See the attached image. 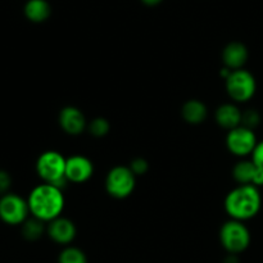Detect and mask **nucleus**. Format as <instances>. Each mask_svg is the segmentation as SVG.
Returning a JSON list of instances; mask_svg holds the SVG:
<instances>
[{
	"mask_svg": "<svg viewBox=\"0 0 263 263\" xmlns=\"http://www.w3.org/2000/svg\"><path fill=\"white\" fill-rule=\"evenodd\" d=\"M28 208L32 217L50 222L61 216L64 208V197L61 189L50 184H40L28 195Z\"/></svg>",
	"mask_w": 263,
	"mask_h": 263,
	"instance_id": "f257e3e1",
	"label": "nucleus"
},
{
	"mask_svg": "<svg viewBox=\"0 0 263 263\" xmlns=\"http://www.w3.org/2000/svg\"><path fill=\"white\" fill-rule=\"evenodd\" d=\"M262 205L259 189L253 185H239L225 199V210L231 220L248 221L258 215Z\"/></svg>",
	"mask_w": 263,
	"mask_h": 263,
	"instance_id": "f03ea898",
	"label": "nucleus"
},
{
	"mask_svg": "<svg viewBox=\"0 0 263 263\" xmlns=\"http://www.w3.org/2000/svg\"><path fill=\"white\" fill-rule=\"evenodd\" d=\"M66 162L67 159L59 152H44L36 161V172L45 184L63 190L69 182L66 177Z\"/></svg>",
	"mask_w": 263,
	"mask_h": 263,
	"instance_id": "7ed1b4c3",
	"label": "nucleus"
},
{
	"mask_svg": "<svg viewBox=\"0 0 263 263\" xmlns=\"http://www.w3.org/2000/svg\"><path fill=\"white\" fill-rule=\"evenodd\" d=\"M220 241L230 254H239L251 244V233L241 221L230 220L220 230Z\"/></svg>",
	"mask_w": 263,
	"mask_h": 263,
	"instance_id": "20e7f679",
	"label": "nucleus"
},
{
	"mask_svg": "<svg viewBox=\"0 0 263 263\" xmlns=\"http://www.w3.org/2000/svg\"><path fill=\"white\" fill-rule=\"evenodd\" d=\"M228 94L234 102L244 103L254 97L257 90V82L253 74L247 69L231 71L225 80Z\"/></svg>",
	"mask_w": 263,
	"mask_h": 263,
	"instance_id": "39448f33",
	"label": "nucleus"
},
{
	"mask_svg": "<svg viewBox=\"0 0 263 263\" xmlns=\"http://www.w3.org/2000/svg\"><path fill=\"white\" fill-rule=\"evenodd\" d=\"M136 176L130 167L116 166L108 172L105 179V189L108 194L117 199L127 198L135 189Z\"/></svg>",
	"mask_w": 263,
	"mask_h": 263,
	"instance_id": "423d86ee",
	"label": "nucleus"
},
{
	"mask_svg": "<svg viewBox=\"0 0 263 263\" xmlns=\"http://www.w3.org/2000/svg\"><path fill=\"white\" fill-rule=\"evenodd\" d=\"M30 215L27 200L13 193L0 197V220L7 225H22Z\"/></svg>",
	"mask_w": 263,
	"mask_h": 263,
	"instance_id": "0eeeda50",
	"label": "nucleus"
},
{
	"mask_svg": "<svg viewBox=\"0 0 263 263\" xmlns=\"http://www.w3.org/2000/svg\"><path fill=\"white\" fill-rule=\"evenodd\" d=\"M257 143L258 141H257L254 131L244 126L233 128L229 131L226 136L228 149L236 157H247L249 154L252 156Z\"/></svg>",
	"mask_w": 263,
	"mask_h": 263,
	"instance_id": "6e6552de",
	"label": "nucleus"
},
{
	"mask_svg": "<svg viewBox=\"0 0 263 263\" xmlns=\"http://www.w3.org/2000/svg\"><path fill=\"white\" fill-rule=\"evenodd\" d=\"M94 174V166L89 158L84 156H73L66 162V177L74 184L87 181Z\"/></svg>",
	"mask_w": 263,
	"mask_h": 263,
	"instance_id": "1a4fd4ad",
	"label": "nucleus"
},
{
	"mask_svg": "<svg viewBox=\"0 0 263 263\" xmlns=\"http://www.w3.org/2000/svg\"><path fill=\"white\" fill-rule=\"evenodd\" d=\"M59 125L64 133L76 136L84 133L86 128V118L79 108L68 105L59 113Z\"/></svg>",
	"mask_w": 263,
	"mask_h": 263,
	"instance_id": "9d476101",
	"label": "nucleus"
},
{
	"mask_svg": "<svg viewBox=\"0 0 263 263\" xmlns=\"http://www.w3.org/2000/svg\"><path fill=\"white\" fill-rule=\"evenodd\" d=\"M46 231H48V235L50 236L51 240L62 244V246H67L71 241H73L77 233L74 223L68 218L61 217V216L49 222Z\"/></svg>",
	"mask_w": 263,
	"mask_h": 263,
	"instance_id": "9b49d317",
	"label": "nucleus"
},
{
	"mask_svg": "<svg viewBox=\"0 0 263 263\" xmlns=\"http://www.w3.org/2000/svg\"><path fill=\"white\" fill-rule=\"evenodd\" d=\"M248 49L243 43H239V41L228 44L222 50V62L226 68L230 71L243 68V66L248 61Z\"/></svg>",
	"mask_w": 263,
	"mask_h": 263,
	"instance_id": "f8f14e48",
	"label": "nucleus"
},
{
	"mask_svg": "<svg viewBox=\"0 0 263 263\" xmlns=\"http://www.w3.org/2000/svg\"><path fill=\"white\" fill-rule=\"evenodd\" d=\"M241 116H243V113L233 103H225V104L220 105L216 110L217 123L221 127L229 131L241 126Z\"/></svg>",
	"mask_w": 263,
	"mask_h": 263,
	"instance_id": "ddd939ff",
	"label": "nucleus"
},
{
	"mask_svg": "<svg viewBox=\"0 0 263 263\" xmlns=\"http://www.w3.org/2000/svg\"><path fill=\"white\" fill-rule=\"evenodd\" d=\"M208 109L203 102L198 99L187 100L184 105H182L181 115L184 120L190 125H199L207 117Z\"/></svg>",
	"mask_w": 263,
	"mask_h": 263,
	"instance_id": "4468645a",
	"label": "nucleus"
},
{
	"mask_svg": "<svg viewBox=\"0 0 263 263\" xmlns=\"http://www.w3.org/2000/svg\"><path fill=\"white\" fill-rule=\"evenodd\" d=\"M50 4L46 0H28L25 5V15L31 22H44L50 17Z\"/></svg>",
	"mask_w": 263,
	"mask_h": 263,
	"instance_id": "2eb2a0df",
	"label": "nucleus"
},
{
	"mask_svg": "<svg viewBox=\"0 0 263 263\" xmlns=\"http://www.w3.org/2000/svg\"><path fill=\"white\" fill-rule=\"evenodd\" d=\"M257 170H258V167L252 159L251 161H248V159L240 161L234 166L233 177L236 182H239V185H253Z\"/></svg>",
	"mask_w": 263,
	"mask_h": 263,
	"instance_id": "dca6fc26",
	"label": "nucleus"
},
{
	"mask_svg": "<svg viewBox=\"0 0 263 263\" xmlns=\"http://www.w3.org/2000/svg\"><path fill=\"white\" fill-rule=\"evenodd\" d=\"M44 233H45V226H44L43 221L37 220V218H27L22 223V235L26 240H37L43 236Z\"/></svg>",
	"mask_w": 263,
	"mask_h": 263,
	"instance_id": "f3484780",
	"label": "nucleus"
},
{
	"mask_svg": "<svg viewBox=\"0 0 263 263\" xmlns=\"http://www.w3.org/2000/svg\"><path fill=\"white\" fill-rule=\"evenodd\" d=\"M59 263H87V258L81 249L76 247H67L61 252Z\"/></svg>",
	"mask_w": 263,
	"mask_h": 263,
	"instance_id": "a211bd4d",
	"label": "nucleus"
},
{
	"mask_svg": "<svg viewBox=\"0 0 263 263\" xmlns=\"http://www.w3.org/2000/svg\"><path fill=\"white\" fill-rule=\"evenodd\" d=\"M109 122H108V120H105L104 117L94 118L89 125L90 134H91L92 136H95V138H103V136H105L109 133Z\"/></svg>",
	"mask_w": 263,
	"mask_h": 263,
	"instance_id": "6ab92c4d",
	"label": "nucleus"
},
{
	"mask_svg": "<svg viewBox=\"0 0 263 263\" xmlns=\"http://www.w3.org/2000/svg\"><path fill=\"white\" fill-rule=\"evenodd\" d=\"M259 122H261V116L254 109L246 110L243 113V116H241V126H244L247 128H251V130L257 127L259 125Z\"/></svg>",
	"mask_w": 263,
	"mask_h": 263,
	"instance_id": "aec40b11",
	"label": "nucleus"
},
{
	"mask_svg": "<svg viewBox=\"0 0 263 263\" xmlns=\"http://www.w3.org/2000/svg\"><path fill=\"white\" fill-rule=\"evenodd\" d=\"M130 170L134 172V175H135V176H140V175H144L148 172L149 164H148V162H146V159L139 157V158H135L131 161Z\"/></svg>",
	"mask_w": 263,
	"mask_h": 263,
	"instance_id": "412c9836",
	"label": "nucleus"
},
{
	"mask_svg": "<svg viewBox=\"0 0 263 263\" xmlns=\"http://www.w3.org/2000/svg\"><path fill=\"white\" fill-rule=\"evenodd\" d=\"M10 184H12L10 175L7 171H4V170H0V194H7L10 187Z\"/></svg>",
	"mask_w": 263,
	"mask_h": 263,
	"instance_id": "4be33fe9",
	"label": "nucleus"
},
{
	"mask_svg": "<svg viewBox=\"0 0 263 263\" xmlns=\"http://www.w3.org/2000/svg\"><path fill=\"white\" fill-rule=\"evenodd\" d=\"M252 161H253L257 166L263 168V140L257 143L256 148H254L253 153H252Z\"/></svg>",
	"mask_w": 263,
	"mask_h": 263,
	"instance_id": "5701e85b",
	"label": "nucleus"
},
{
	"mask_svg": "<svg viewBox=\"0 0 263 263\" xmlns=\"http://www.w3.org/2000/svg\"><path fill=\"white\" fill-rule=\"evenodd\" d=\"M225 263H239V259L238 257H236V254H230V256L225 259Z\"/></svg>",
	"mask_w": 263,
	"mask_h": 263,
	"instance_id": "b1692460",
	"label": "nucleus"
},
{
	"mask_svg": "<svg viewBox=\"0 0 263 263\" xmlns=\"http://www.w3.org/2000/svg\"><path fill=\"white\" fill-rule=\"evenodd\" d=\"M145 5H149V7H154V5H158L162 0H141Z\"/></svg>",
	"mask_w": 263,
	"mask_h": 263,
	"instance_id": "393cba45",
	"label": "nucleus"
}]
</instances>
